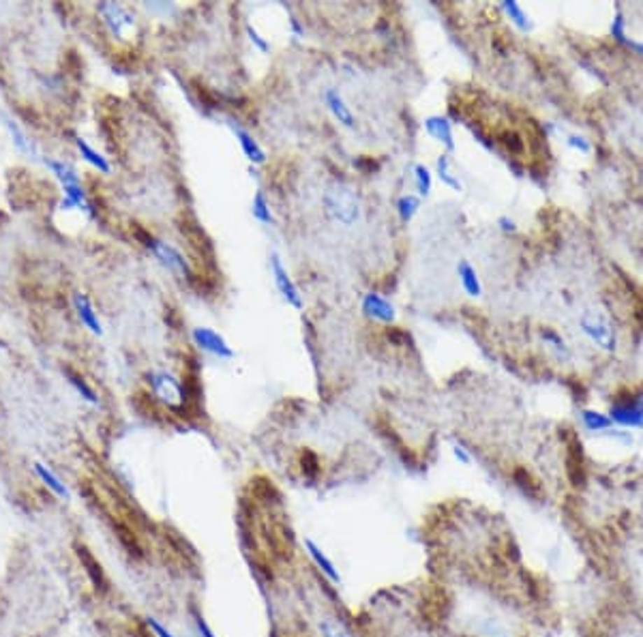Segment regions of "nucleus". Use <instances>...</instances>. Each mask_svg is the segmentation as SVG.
<instances>
[{"label": "nucleus", "instance_id": "0eeeda50", "mask_svg": "<svg viewBox=\"0 0 643 637\" xmlns=\"http://www.w3.org/2000/svg\"><path fill=\"white\" fill-rule=\"evenodd\" d=\"M191 337H193V344L204 350L217 358H223V360H229L234 358V350L232 346L227 344V340L223 337L221 332H217L215 328H209V326H197L191 330Z\"/></svg>", "mask_w": 643, "mask_h": 637}, {"label": "nucleus", "instance_id": "58836bf2", "mask_svg": "<svg viewBox=\"0 0 643 637\" xmlns=\"http://www.w3.org/2000/svg\"><path fill=\"white\" fill-rule=\"evenodd\" d=\"M497 637H511V635H497Z\"/></svg>", "mask_w": 643, "mask_h": 637}, {"label": "nucleus", "instance_id": "f3484780", "mask_svg": "<svg viewBox=\"0 0 643 637\" xmlns=\"http://www.w3.org/2000/svg\"><path fill=\"white\" fill-rule=\"evenodd\" d=\"M500 9L506 13V18H509L521 32H530L534 28V22H532L530 13L519 3H515V0H504V3L500 5Z\"/></svg>", "mask_w": 643, "mask_h": 637}, {"label": "nucleus", "instance_id": "6e6552de", "mask_svg": "<svg viewBox=\"0 0 643 637\" xmlns=\"http://www.w3.org/2000/svg\"><path fill=\"white\" fill-rule=\"evenodd\" d=\"M360 312L367 320L371 322H380V324H393L395 318H397V312H395V305L390 300L380 294V292H367L362 296V303H360Z\"/></svg>", "mask_w": 643, "mask_h": 637}, {"label": "nucleus", "instance_id": "7ed1b4c3", "mask_svg": "<svg viewBox=\"0 0 643 637\" xmlns=\"http://www.w3.org/2000/svg\"><path fill=\"white\" fill-rule=\"evenodd\" d=\"M138 237H140V241H144V245L159 258V262H161L165 268H170L172 273H178L181 277H191V266H189L187 258H185L176 247H172V245H167V243L155 239L153 234L142 232V230L138 232Z\"/></svg>", "mask_w": 643, "mask_h": 637}, {"label": "nucleus", "instance_id": "c756f323", "mask_svg": "<svg viewBox=\"0 0 643 637\" xmlns=\"http://www.w3.org/2000/svg\"><path fill=\"white\" fill-rule=\"evenodd\" d=\"M5 125H7V127H9V131H11V136H13V142H15V146H17V148H20L22 153H28V155H30V153H32V146L28 144L26 136H24V133L20 131V127H17V125H15V122H13L11 118H7V116H5Z\"/></svg>", "mask_w": 643, "mask_h": 637}, {"label": "nucleus", "instance_id": "4468645a", "mask_svg": "<svg viewBox=\"0 0 643 637\" xmlns=\"http://www.w3.org/2000/svg\"><path fill=\"white\" fill-rule=\"evenodd\" d=\"M304 550H307V554L311 556V560L316 562V566L320 568V571H322L332 584H341V575H339V571H337V566L332 564V560L322 552V547H320L313 539H304Z\"/></svg>", "mask_w": 643, "mask_h": 637}, {"label": "nucleus", "instance_id": "e433bc0d", "mask_svg": "<svg viewBox=\"0 0 643 637\" xmlns=\"http://www.w3.org/2000/svg\"><path fill=\"white\" fill-rule=\"evenodd\" d=\"M626 48H633L639 56H643V43L641 41H633V39H628L626 41Z\"/></svg>", "mask_w": 643, "mask_h": 637}, {"label": "nucleus", "instance_id": "412c9836", "mask_svg": "<svg viewBox=\"0 0 643 637\" xmlns=\"http://www.w3.org/2000/svg\"><path fill=\"white\" fill-rule=\"evenodd\" d=\"M412 178H414V187L418 191L421 197H427L433 189V174L425 163H414L412 167Z\"/></svg>", "mask_w": 643, "mask_h": 637}, {"label": "nucleus", "instance_id": "9b49d317", "mask_svg": "<svg viewBox=\"0 0 643 637\" xmlns=\"http://www.w3.org/2000/svg\"><path fill=\"white\" fill-rule=\"evenodd\" d=\"M425 131L429 133V138L442 144L448 153L455 150V133H453V122L442 116V114H431L425 118Z\"/></svg>", "mask_w": 643, "mask_h": 637}, {"label": "nucleus", "instance_id": "6ab92c4d", "mask_svg": "<svg viewBox=\"0 0 643 637\" xmlns=\"http://www.w3.org/2000/svg\"><path fill=\"white\" fill-rule=\"evenodd\" d=\"M76 144H78V150L82 153V157L92 165V167H97L99 172H104V174H110V170H112V165H110V161L101 155V153H97L86 140H82V138H78L76 140Z\"/></svg>", "mask_w": 643, "mask_h": 637}, {"label": "nucleus", "instance_id": "473e14b6", "mask_svg": "<svg viewBox=\"0 0 643 637\" xmlns=\"http://www.w3.org/2000/svg\"><path fill=\"white\" fill-rule=\"evenodd\" d=\"M497 227L504 232V234H515L517 232V221L509 215H502L497 217Z\"/></svg>", "mask_w": 643, "mask_h": 637}, {"label": "nucleus", "instance_id": "f257e3e1", "mask_svg": "<svg viewBox=\"0 0 643 637\" xmlns=\"http://www.w3.org/2000/svg\"><path fill=\"white\" fill-rule=\"evenodd\" d=\"M324 211L328 215L330 221L341 223L346 227L354 225L358 221V202L352 191L341 189V187H332L326 191L324 195Z\"/></svg>", "mask_w": 643, "mask_h": 637}, {"label": "nucleus", "instance_id": "a211bd4d", "mask_svg": "<svg viewBox=\"0 0 643 637\" xmlns=\"http://www.w3.org/2000/svg\"><path fill=\"white\" fill-rule=\"evenodd\" d=\"M581 423L588 431L592 433H602V431H614V423L609 419V414L605 412H598V410H592V408H586L581 410Z\"/></svg>", "mask_w": 643, "mask_h": 637}, {"label": "nucleus", "instance_id": "f704fd0d", "mask_svg": "<svg viewBox=\"0 0 643 637\" xmlns=\"http://www.w3.org/2000/svg\"><path fill=\"white\" fill-rule=\"evenodd\" d=\"M195 629H197V637H217L213 629L204 622V618H195Z\"/></svg>", "mask_w": 643, "mask_h": 637}, {"label": "nucleus", "instance_id": "f03ea898", "mask_svg": "<svg viewBox=\"0 0 643 637\" xmlns=\"http://www.w3.org/2000/svg\"><path fill=\"white\" fill-rule=\"evenodd\" d=\"M609 419L614 425L637 429L643 427V391L630 393L626 397H616L609 406Z\"/></svg>", "mask_w": 643, "mask_h": 637}, {"label": "nucleus", "instance_id": "f8f14e48", "mask_svg": "<svg viewBox=\"0 0 643 637\" xmlns=\"http://www.w3.org/2000/svg\"><path fill=\"white\" fill-rule=\"evenodd\" d=\"M229 125H232V131H234L236 140H239L241 150H243V155L247 157V161L253 163V165H264V163H266V150H264V148L260 146V142L253 138V133H249V131L243 129L241 125H234V122H229Z\"/></svg>", "mask_w": 643, "mask_h": 637}, {"label": "nucleus", "instance_id": "72a5a7b5", "mask_svg": "<svg viewBox=\"0 0 643 637\" xmlns=\"http://www.w3.org/2000/svg\"><path fill=\"white\" fill-rule=\"evenodd\" d=\"M148 626L155 631V635L157 637H174V633L170 631V629H165L159 620H155V618H148Z\"/></svg>", "mask_w": 643, "mask_h": 637}, {"label": "nucleus", "instance_id": "39448f33", "mask_svg": "<svg viewBox=\"0 0 643 637\" xmlns=\"http://www.w3.org/2000/svg\"><path fill=\"white\" fill-rule=\"evenodd\" d=\"M579 324H581V330L586 332V337L590 342H594L598 348H602L607 352H614L616 350V344H618L616 342V332H614L612 324H609L602 316H598V314H584Z\"/></svg>", "mask_w": 643, "mask_h": 637}, {"label": "nucleus", "instance_id": "423d86ee", "mask_svg": "<svg viewBox=\"0 0 643 637\" xmlns=\"http://www.w3.org/2000/svg\"><path fill=\"white\" fill-rule=\"evenodd\" d=\"M148 384L153 386L155 395L167 404L170 408L178 406L185 401V391L178 378H174L170 372H150L148 374Z\"/></svg>", "mask_w": 643, "mask_h": 637}, {"label": "nucleus", "instance_id": "c9c22d12", "mask_svg": "<svg viewBox=\"0 0 643 637\" xmlns=\"http://www.w3.org/2000/svg\"><path fill=\"white\" fill-rule=\"evenodd\" d=\"M290 28H292V32H294V37H296V39H302V37H304V28L300 26V22H298L296 18H292V20H290Z\"/></svg>", "mask_w": 643, "mask_h": 637}, {"label": "nucleus", "instance_id": "20e7f679", "mask_svg": "<svg viewBox=\"0 0 643 637\" xmlns=\"http://www.w3.org/2000/svg\"><path fill=\"white\" fill-rule=\"evenodd\" d=\"M270 273H273V279H275V286L279 290V294L283 296V300L294 307V309H302L304 307V300H302V294L298 290V286L294 284V279L290 277L288 268L283 266L279 253H270Z\"/></svg>", "mask_w": 643, "mask_h": 637}, {"label": "nucleus", "instance_id": "2eb2a0df", "mask_svg": "<svg viewBox=\"0 0 643 637\" xmlns=\"http://www.w3.org/2000/svg\"><path fill=\"white\" fill-rule=\"evenodd\" d=\"M73 305H76V312H78L82 324H84L92 335H101V332H104V326H101L99 316H97V312H94V307H92V303H90V298H88L86 294H76V296H73Z\"/></svg>", "mask_w": 643, "mask_h": 637}, {"label": "nucleus", "instance_id": "c85d7f7f", "mask_svg": "<svg viewBox=\"0 0 643 637\" xmlns=\"http://www.w3.org/2000/svg\"><path fill=\"white\" fill-rule=\"evenodd\" d=\"M66 376H69V382H71V384L78 388V393H80V395H82L86 401H90V404H97L99 399H97L94 391H92V388H90L86 382H84V378H80L78 374H73V372H69V370H66Z\"/></svg>", "mask_w": 643, "mask_h": 637}, {"label": "nucleus", "instance_id": "ddd939ff", "mask_svg": "<svg viewBox=\"0 0 643 637\" xmlns=\"http://www.w3.org/2000/svg\"><path fill=\"white\" fill-rule=\"evenodd\" d=\"M457 277H459V284H461L463 292L469 298H479L483 294L481 277L476 273V268L469 264V260H459V264H457Z\"/></svg>", "mask_w": 643, "mask_h": 637}, {"label": "nucleus", "instance_id": "a878e982", "mask_svg": "<svg viewBox=\"0 0 643 637\" xmlns=\"http://www.w3.org/2000/svg\"><path fill=\"white\" fill-rule=\"evenodd\" d=\"M320 633H322V637H354L348 626H344L339 620H334V618L320 620Z\"/></svg>", "mask_w": 643, "mask_h": 637}, {"label": "nucleus", "instance_id": "b1692460", "mask_svg": "<svg viewBox=\"0 0 643 637\" xmlns=\"http://www.w3.org/2000/svg\"><path fill=\"white\" fill-rule=\"evenodd\" d=\"M35 472H37L39 479L48 485V489H52L58 498H69V489H66L64 483H60V479H58L52 470H48V468H45L43 463H35Z\"/></svg>", "mask_w": 643, "mask_h": 637}, {"label": "nucleus", "instance_id": "2f4dec72", "mask_svg": "<svg viewBox=\"0 0 643 637\" xmlns=\"http://www.w3.org/2000/svg\"><path fill=\"white\" fill-rule=\"evenodd\" d=\"M451 453H453L455 461H459L461 465H469V463H472V455H469V451H467L463 444H453V447H451Z\"/></svg>", "mask_w": 643, "mask_h": 637}, {"label": "nucleus", "instance_id": "dca6fc26", "mask_svg": "<svg viewBox=\"0 0 643 637\" xmlns=\"http://www.w3.org/2000/svg\"><path fill=\"white\" fill-rule=\"evenodd\" d=\"M435 172H437V178L442 181V185H446L448 189H453L455 193H461L463 191V185L459 181V176L453 172V165H451V157L448 153H442L437 159H435Z\"/></svg>", "mask_w": 643, "mask_h": 637}, {"label": "nucleus", "instance_id": "9d476101", "mask_svg": "<svg viewBox=\"0 0 643 637\" xmlns=\"http://www.w3.org/2000/svg\"><path fill=\"white\" fill-rule=\"evenodd\" d=\"M324 106L330 112V116L339 122L346 129H356V116L352 112V108L348 106V102L344 99V94L337 88H326L324 90Z\"/></svg>", "mask_w": 643, "mask_h": 637}, {"label": "nucleus", "instance_id": "1a4fd4ad", "mask_svg": "<svg viewBox=\"0 0 643 637\" xmlns=\"http://www.w3.org/2000/svg\"><path fill=\"white\" fill-rule=\"evenodd\" d=\"M99 13L104 18L106 26L110 28L112 35L125 39L127 37V30L135 26V18L118 3H104L99 5Z\"/></svg>", "mask_w": 643, "mask_h": 637}, {"label": "nucleus", "instance_id": "4c0bfd02", "mask_svg": "<svg viewBox=\"0 0 643 637\" xmlns=\"http://www.w3.org/2000/svg\"><path fill=\"white\" fill-rule=\"evenodd\" d=\"M633 637H643V633H637V635H633Z\"/></svg>", "mask_w": 643, "mask_h": 637}, {"label": "nucleus", "instance_id": "5701e85b", "mask_svg": "<svg viewBox=\"0 0 643 637\" xmlns=\"http://www.w3.org/2000/svg\"><path fill=\"white\" fill-rule=\"evenodd\" d=\"M45 165L56 174V178L62 183V187L80 183V176L76 174V170H73V167H71L69 163H64V161H54V159H45Z\"/></svg>", "mask_w": 643, "mask_h": 637}, {"label": "nucleus", "instance_id": "aec40b11", "mask_svg": "<svg viewBox=\"0 0 643 637\" xmlns=\"http://www.w3.org/2000/svg\"><path fill=\"white\" fill-rule=\"evenodd\" d=\"M251 213H253V217H255L260 223H264V225H273V223H275L273 209H270V202H268V197H266V193H264L262 189H257L255 195H253Z\"/></svg>", "mask_w": 643, "mask_h": 637}, {"label": "nucleus", "instance_id": "cd10ccee", "mask_svg": "<svg viewBox=\"0 0 643 637\" xmlns=\"http://www.w3.org/2000/svg\"><path fill=\"white\" fill-rule=\"evenodd\" d=\"M245 35H247V39H249V43L257 50V52H262V54H268L270 52V43L266 41V37H262L260 32H257V28L251 24V22H247L245 24Z\"/></svg>", "mask_w": 643, "mask_h": 637}, {"label": "nucleus", "instance_id": "393cba45", "mask_svg": "<svg viewBox=\"0 0 643 637\" xmlns=\"http://www.w3.org/2000/svg\"><path fill=\"white\" fill-rule=\"evenodd\" d=\"M540 337H543L545 346H549V350H553L560 358H570V348L566 346L560 332H556L553 328H543L540 330Z\"/></svg>", "mask_w": 643, "mask_h": 637}, {"label": "nucleus", "instance_id": "4be33fe9", "mask_svg": "<svg viewBox=\"0 0 643 637\" xmlns=\"http://www.w3.org/2000/svg\"><path fill=\"white\" fill-rule=\"evenodd\" d=\"M418 209H421V197L412 193H405L397 200V215L403 223H410L416 217Z\"/></svg>", "mask_w": 643, "mask_h": 637}, {"label": "nucleus", "instance_id": "7c9ffc66", "mask_svg": "<svg viewBox=\"0 0 643 637\" xmlns=\"http://www.w3.org/2000/svg\"><path fill=\"white\" fill-rule=\"evenodd\" d=\"M566 144H568L570 148H574V150L584 153V155L592 153V144H590V140H588L586 136H579V133H568V136H566Z\"/></svg>", "mask_w": 643, "mask_h": 637}, {"label": "nucleus", "instance_id": "bb28decb", "mask_svg": "<svg viewBox=\"0 0 643 637\" xmlns=\"http://www.w3.org/2000/svg\"><path fill=\"white\" fill-rule=\"evenodd\" d=\"M609 32H612L614 41L626 46V41H628V35H626V18H624V13H622L620 7H618L616 13H614V20H612V26H609Z\"/></svg>", "mask_w": 643, "mask_h": 637}]
</instances>
